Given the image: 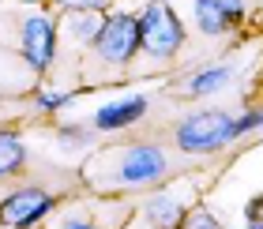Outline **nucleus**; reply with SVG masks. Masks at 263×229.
Masks as SVG:
<instances>
[{"instance_id": "1", "label": "nucleus", "mask_w": 263, "mask_h": 229, "mask_svg": "<svg viewBox=\"0 0 263 229\" xmlns=\"http://www.w3.org/2000/svg\"><path fill=\"white\" fill-rule=\"evenodd\" d=\"M237 131H233V117L222 113V109H203L196 117L181 120L177 128V147L188 150V154H207V150H218L226 143H233Z\"/></svg>"}, {"instance_id": "2", "label": "nucleus", "mask_w": 263, "mask_h": 229, "mask_svg": "<svg viewBox=\"0 0 263 229\" xmlns=\"http://www.w3.org/2000/svg\"><path fill=\"white\" fill-rule=\"evenodd\" d=\"M181 45H184V27L177 11L165 0L147 4V11L139 15V49L151 56H173Z\"/></svg>"}, {"instance_id": "3", "label": "nucleus", "mask_w": 263, "mask_h": 229, "mask_svg": "<svg viewBox=\"0 0 263 229\" xmlns=\"http://www.w3.org/2000/svg\"><path fill=\"white\" fill-rule=\"evenodd\" d=\"M94 49L105 64H128L139 53V19L128 15V11H113L109 19H102Z\"/></svg>"}, {"instance_id": "4", "label": "nucleus", "mask_w": 263, "mask_h": 229, "mask_svg": "<svg viewBox=\"0 0 263 229\" xmlns=\"http://www.w3.org/2000/svg\"><path fill=\"white\" fill-rule=\"evenodd\" d=\"M165 169H170V162H165V154L158 147H128L121 150V158H117L113 165V180L124 188H139V184H151V180L165 177Z\"/></svg>"}, {"instance_id": "5", "label": "nucleus", "mask_w": 263, "mask_h": 229, "mask_svg": "<svg viewBox=\"0 0 263 229\" xmlns=\"http://www.w3.org/2000/svg\"><path fill=\"white\" fill-rule=\"evenodd\" d=\"M19 49L23 60L34 68V71H45L53 64V53H57V19L53 15H27L19 27Z\"/></svg>"}, {"instance_id": "6", "label": "nucleus", "mask_w": 263, "mask_h": 229, "mask_svg": "<svg viewBox=\"0 0 263 229\" xmlns=\"http://www.w3.org/2000/svg\"><path fill=\"white\" fill-rule=\"evenodd\" d=\"M57 199L42 188H19L15 196H8L0 203V225L4 229H30L34 222H42L45 214H53Z\"/></svg>"}, {"instance_id": "7", "label": "nucleus", "mask_w": 263, "mask_h": 229, "mask_svg": "<svg viewBox=\"0 0 263 229\" xmlns=\"http://www.w3.org/2000/svg\"><path fill=\"white\" fill-rule=\"evenodd\" d=\"M143 113H147V98H143V94H132V98H117V102L102 105V109L94 113V128H98V131H117V128L136 124Z\"/></svg>"}, {"instance_id": "8", "label": "nucleus", "mask_w": 263, "mask_h": 229, "mask_svg": "<svg viewBox=\"0 0 263 229\" xmlns=\"http://www.w3.org/2000/svg\"><path fill=\"white\" fill-rule=\"evenodd\" d=\"M241 0H196V23L203 34H222L230 23L241 19Z\"/></svg>"}, {"instance_id": "9", "label": "nucleus", "mask_w": 263, "mask_h": 229, "mask_svg": "<svg viewBox=\"0 0 263 229\" xmlns=\"http://www.w3.org/2000/svg\"><path fill=\"white\" fill-rule=\"evenodd\" d=\"M143 214H147V222H151L154 229H177V225H181V218H184V207H181V199H177V196L158 192V196L147 199Z\"/></svg>"}, {"instance_id": "10", "label": "nucleus", "mask_w": 263, "mask_h": 229, "mask_svg": "<svg viewBox=\"0 0 263 229\" xmlns=\"http://www.w3.org/2000/svg\"><path fill=\"white\" fill-rule=\"evenodd\" d=\"M102 27V11H68V42L71 45H94Z\"/></svg>"}, {"instance_id": "11", "label": "nucleus", "mask_w": 263, "mask_h": 229, "mask_svg": "<svg viewBox=\"0 0 263 229\" xmlns=\"http://www.w3.org/2000/svg\"><path fill=\"white\" fill-rule=\"evenodd\" d=\"M23 165H27V147H23V139L11 136V131H0V180L15 177Z\"/></svg>"}, {"instance_id": "12", "label": "nucleus", "mask_w": 263, "mask_h": 229, "mask_svg": "<svg viewBox=\"0 0 263 229\" xmlns=\"http://www.w3.org/2000/svg\"><path fill=\"white\" fill-rule=\"evenodd\" d=\"M230 79H233V68H230V64H218V68L196 71V75H192V83H188V90H192L196 98H199V94H214V90H222Z\"/></svg>"}, {"instance_id": "13", "label": "nucleus", "mask_w": 263, "mask_h": 229, "mask_svg": "<svg viewBox=\"0 0 263 229\" xmlns=\"http://www.w3.org/2000/svg\"><path fill=\"white\" fill-rule=\"evenodd\" d=\"M177 229H218V222H214V214H207V211H192V214L181 218Z\"/></svg>"}, {"instance_id": "14", "label": "nucleus", "mask_w": 263, "mask_h": 229, "mask_svg": "<svg viewBox=\"0 0 263 229\" xmlns=\"http://www.w3.org/2000/svg\"><path fill=\"white\" fill-rule=\"evenodd\" d=\"M64 11H102L109 0H57Z\"/></svg>"}, {"instance_id": "15", "label": "nucleus", "mask_w": 263, "mask_h": 229, "mask_svg": "<svg viewBox=\"0 0 263 229\" xmlns=\"http://www.w3.org/2000/svg\"><path fill=\"white\" fill-rule=\"evenodd\" d=\"M245 222H248V229H263V196H256L245 207Z\"/></svg>"}, {"instance_id": "16", "label": "nucleus", "mask_w": 263, "mask_h": 229, "mask_svg": "<svg viewBox=\"0 0 263 229\" xmlns=\"http://www.w3.org/2000/svg\"><path fill=\"white\" fill-rule=\"evenodd\" d=\"M61 139L68 143V147H87L90 131H83V128H61Z\"/></svg>"}, {"instance_id": "17", "label": "nucleus", "mask_w": 263, "mask_h": 229, "mask_svg": "<svg viewBox=\"0 0 263 229\" xmlns=\"http://www.w3.org/2000/svg\"><path fill=\"white\" fill-rule=\"evenodd\" d=\"M71 98H76V94L57 90V94H42V98H38V105H42V109H61V105H68Z\"/></svg>"}, {"instance_id": "18", "label": "nucleus", "mask_w": 263, "mask_h": 229, "mask_svg": "<svg viewBox=\"0 0 263 229\" xmlns=\"http://www.w3.org/2000/svg\"><path fill=\"white\" fill-rule=\"evenodd\" d=\"M61 229H98V225H94L90 218H68V222H64Z\"/></svg>"}, {"instance_id": "19", "label": "nucleus", "mask_w": 263, "mask_h": 229, "mask_svg": "<svg viewBox=\"0 0 263 229\" xmlns=\"http://www.w3.org/2000/svg\"><path fill=\"white\" fill-rule=\"evenodd\" d=\"M19 4H38V0H19Z\"/></svg>"}]
</instances>
